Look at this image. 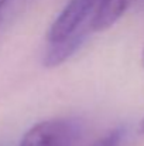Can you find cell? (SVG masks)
I'll list each match as a JSON object with an SVG mask.
<instances>
[{
    "instance_id": "8992f818",
    "label": "cell",
    "mask_w": 144,
    "mask_h": 146,
    "mask_svg": "<svg viewBox=\"0 0 144 146\" xmlns=\"http://www.w3.org/2000/svg\"><path fill=\"white\" fill-rule=\"evenodd\" d=\"M139 132H140L141 135H144V116H143V119L140 121V125H139Z\"/></svg>"
},
{
    "instance_id": "52a82bcc",
    "label": "cell",
    "mask_w": 144,
    "mask_h": 146,
    "mask_svg": "<svg viewBox=\"0 0 144 146\" xmlns=\"http://www.w3.org/2000/svg\"><path fill=\"white\" fill-rule=\"evenodd\" d=\"M9 1H10V0H0V10H3V7H4Z\"/></svg>"
},
{
    "instance_id": "277c9868",
    "label": "cell",
    "mask_w": 144,
    "mask_h": 146,
    "mask_svg": "<svg viewBox=\"0 0 144 146\" xmlns=\"http://www.w3.org/2000/svg\"><path fill=\"white\" fill-rule=\"evenodd\" d=\"M132 1L133 0H100L86 23L89 31L99 33L110 29L127 11Z\"/></svg>"
},
{
    "instance_id": "ba28073f",
    "label": "cell",
    "mask_w": 144,
    "mask_h": 146,
    "mask_svg": "<svg viewBox=\"0 0 144 146\" xmlns=\"http://www.w3.org/2000/svg\"><path fill=\"white\" fill-rule=\"evenodd\" d=\"M141 65L144 67V48H143V52H141Z\"/></svg>"
},
{
    "instance_id": "9c48e42d",
    "label": "cell",
    "mask_w": 144,
    "mask_h": 146,
    "mask_svg": "<svg viewBox=\"0 0 144 146\" xmlns=\"http://www.w3.org/2000/svg\"><path fill=\"white\" fill-rule=\"evenodd\" d=\"M1 11H3V10H0V23H1Z\"/></svg>"
},
{
    "instance_id": "6da1fadb",
    "label": "cell",
    "mask_w": 144,
    "mask_h": 146,
    "mask_svg": "<svg viewBox=\"0 0 144 146\" xmlns=\"http://www.w3.org/2000/svg\"><path fill=\"white\" fill-rule=\"evenodd\" d=\"M79 135V123L72 118H51L33 125L18 146H72Z\"/></svg>"
},
{
    "instance_id": "5b68a950",
    "label": "cell",
    "mask_w": 144,
    "mask_h": 146,
    "mask_svg": "<svg viewBox=\"0 0 144 146\" xmlns=\"http://www.w3.org/2000/svg\"><path fill=\"white\" fill-rule=\"evenodd\" d=\"M122 139H123V129L114 128V129L109 131L106 135L96 139L95 142L89 146H120Z\"/></svg>"
},
{
    "instance_id": "3957f363",
    "label": "cell",
    "mask_w": 144,
    "mask_h": 146,
    "mask_svg": "<svg viewBox=\"0 0 144 146\" xmlns=\"http://www.w3.org/2000/svg\"><path fill=\"white\" fill-rule=\"evenodd\" d=\"M89 33L91 31L88 29V24H85L76 31H74L72 34H69L68 37L54 41V43H48V48L45 50L44 57H43V65L47 68L59 67L62 62H65L69 57H72L82 47Z\"/></svg>"
},
{
    "instance_id": "7a4b0ae2",
    "label": "cell",
    "mask_w": 144,
    "mask_h": 146,
    "mask_svg": "<svg viewBox=\"0 0 144 146\" xmlns=\"http://www.w3.org/2000/svg\"><path fill=\"white\" fill-rule=\"evenodd\" d=\"M100 0H69L52 21L47 33L48 43L62 40L88 23L89 14L95 11Z\"/></svg>"
}]
</instances>
